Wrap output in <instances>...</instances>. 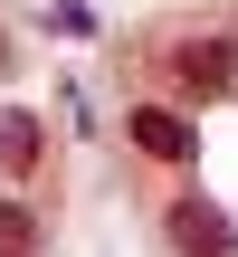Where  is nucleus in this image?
I'll use <instances>...</instances> for the list:
<instances>
[{
	"label": "nucleus",
	"mask_w": 238,
	"mask_h": 257,
	"mask_svg": "<svg viewBox=\"0 0 238 257\" xmlns=\"http://www.w3.org/2000/svg\"><path fill=\"white\" fill-rule=\"evenodd\" d=\"M38 162H48V114H38V105H0V172L29 181Z\"/></svg>",
	"instance_id": "20e7f679"
},
{
	"label": "nucleus",
	"mask_w": 238,
	"mask_h": 257,
	"mask_svg": "<svg viewBox=\"0 0 238 257\" xmlns=\"http://www.w3.org/2000/svg\"><path fill=\"white\" fill-rule=\"evenodd\" d=\"M38 248H48V219L19 191H0V257H38Z\"/></svg>",
	"instance_id": "39448f33"
},
{
	"label": "nucleus",
	"mask_w": 238,
	"mask_h": 257,
	"mask_svg": "<svg viewBox=\"0 0 238 257\" xmlns=\"http://www.w3.org/2000/svg\"><path fill=\"white\" fill-rule=\"evenodd\" d=\"M162 229H172L181 257H238V229H229V210H219L210 191H181V200L162 210Z\"/></svg>",
	"instance_id": "f257e3e1"
},
{
	"label": "nucleus",
	"mask_w": 238,
	"mask_h": 257,
	"mask_svg": "<svg viewBox=\"0 0 238 257\" xmlns=\"http://www.w3.org/2000/svg\"><path fill=\"white\" fill-rule=\"evenodd\" d=\"M124 134H134L153 162H200V124H191V114H172V105H134V114H124Z\"/></svg>",
	"instance_id": "f03ea898"
},
{
	"label": "nucleus",
	"mask_w": 238,
	"mask_h": 257,
	"mask_svg": "<svg viewBox=\"0 0 238 257\" xmlns=\"http://www.w3.org/2000/svg\"><path fill=\"white\" fill-rule=\"evenodd\" d=\"M238 76V38H181L172 48V86H191V95H219Z\"/></svg>",
	"instance_id": "7ed1b4c3"
},
{
	"label": "nucleus",
	"mask_w": 238,
	"mask_h": 257,
	"mask_svg": "<svg viewBox=\"0 0 238 257\" xmlns=\"http://www.w3.org/2000/svg\"><path fill=\"white\" fill-rule=\"evenodd\" d=\"M0 76H10V38H0Z\"/></svg>",
	"instance_id": "0eeeda50"
},
{
	"label": "nucleus",
	"mask_w": 238,
	"mask_h": 257,
	"mask_svg": "<svg viewBox=\"0 0 238 257\" xmlns=\"http://www.w3.org/2000/svg\"><path fill=\"white\" fill-rule=\"evenodd\" d=\"M48 29H57V38H95V10H86V0H57Z\"/></svg>",
	"instance_id": "423d86ee"
}]
</instances>
